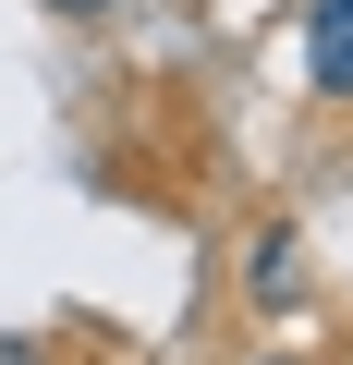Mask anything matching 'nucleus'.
I'll return each mask as SVG.
<instances>
[{
    "label": "nucleus",
    "mask_w": 353,
    "mask_h": 365,
    "mask_svg": "<svg viewBox=\"0 0 353 365\" xmlns=\"http://www.w3.org/2000/svg\"><path fill=\"white\" fill-rule=\"evenodd\" d=\"M305 98L353 110V0H305Z\"/></svg>",
    "instance_id": "1"
},
{
    "label": "nucleus",
    "mask_w": 353,
    "mask_h": 365,
    "mask_svg": "<svg viewBox=\"0 0 353 365\" xmlns=\"http://www.w3.org/2000/svg\"><path fill=\"white\" fill-rule=\"evenodd\" d=\"M244 292H256L268 317L317 304V292H305V232H292V220H256V244H244Z\"/></svg>",
    "instance_id": "2"
},
{
    "label": "nucleus",
    "mask_w": 353,
    "mask_h": 365,
    "mask_svg": "<svg viewBox=\"0 0 353 365\" xmlns=\"http://www.w3.org/2000/svg\"><path fill=\"white\" fill-rule=\"evenodd\" d=\"M37 13H61V25H110L122 0H37Z\"/></svg>",
    "instance_id": "3"
},
{
    "label": "nucleus",
    "mask_w": 353,
    "mask_h": 365,
    "mask_svg": "<svg viewBox=\"0 0 353 365\" xmlns=\"http://www.w3.org/2000/svg\"><path fill=\"white\" fill-rule=\"evenodd\" d=\"M0 365H49V341H0Z\"/></svg>",
    "instance_id": "4"
},
{
    "label": "nucleus",
    "mask_w": 353,
    "mask_h": 365,
    "mask_svg": "<svg viewBox=\"0 0 353 365\" xmlns=\"http://www.w3.org/2000/svg\"><path fill=\"white\" fill-rule=\"evenodd\" d=\"M256 365H292V353H256Z\"/></svg>",
    "instance_id": "5"
}]
</instances>
